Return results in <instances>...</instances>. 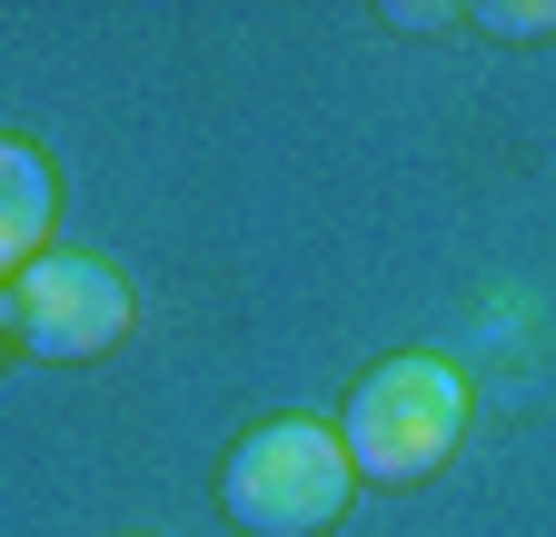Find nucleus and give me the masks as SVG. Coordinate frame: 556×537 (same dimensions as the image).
<instances>
[{
  "label": "nucleus",
  "mask_w": 556,
  "mask_h": 537,
  "mask_svg": "<svg viewBox=\"0 0 556 537\" xmlns=\"http://www.w3.org/2000/svg\"><path fill=\"white\" fill-rule=\"evenodd\" d=\"M11 328H21L30 359H100L129 339V289L90 249H40L11 279Z\"/></svg>",
  "instance_id": "nucleus-3"
},
{
  "label": "nucleus",
  "mask_w": 556,
  "mask_h": 537,
  "mask_svg": "<svg viewBox=\"0 0 556 537\" xmlns=\"http://www.w3.org/2000/svg\"><path fill=\"white\" fill-rule=\"evenodd\" d=\"M0 328H11V289H0Z\"/></svg>",
  "instance_id": "nucleus-5"
},
{
  "label": "nucleus",
  "mask_w": 556,
  "mask_h": 537,
  "mask_svg": "<svg viewBox=\"0 0 556 537\" xmlns=\"http://www.w3.org/2000/svg\"><path fill=\"white\" fill-rule=\"evenodd\" d=\"M50 160L30 150V140H0V279H21V268L40 259V239H50Z\"/></svg>",
  "instance_id": "nucleus-4"
},
{
  "label": "nucleus",
  "mask_w": 556,
  "mask_h": 537,
  "mask_svg": "<svg viewBox=\"0 0 556 537\" xmlns=\"http://www.w3.org/2000/svg\"><path fill=\"white\" fill-rule=\"evenodd\" d=\"M457 428H467L457 369H447V359H388V369L358 378L338 438H348V467H358V478L407 488V478H428V467L457 448Z\"/></svg>",
  "instance_id": "nucleus-2"
},
{
  "label": "nucleus",
  "mask_w": 556,
  "mask_h": 537,
  "mask_svg": "<svg viewBox=\"0 0 556 537\" xmlns=\"http://www.w3.org/2000/svg\"><path fill=\"white\" fill-rule=\"evenodd\" d=\"M348 478H358L348 438H328L318 419H268V428H249L229 448L219 498H229V517L249 537H318V527H338Z\"/></svg>",
  "instance_id": "nucleus-1"
}]
</instances>
